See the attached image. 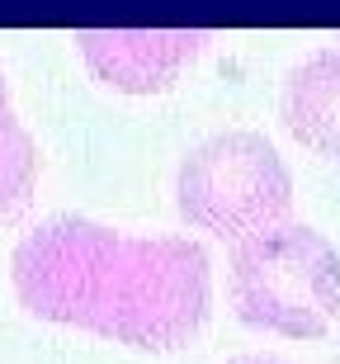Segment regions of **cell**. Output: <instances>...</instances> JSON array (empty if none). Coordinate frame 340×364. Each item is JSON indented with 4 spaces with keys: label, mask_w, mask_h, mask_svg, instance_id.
Segmentation results:
<instances>
[{
    "label": "cell",
    "mask_w": 340,
    "mask_h": 364,
    "mask_svg": "<svg viewBox=\"0 0 340 364\" xmlns=\"http://www.w3.org/2000/svg\"><path fill=\"white\" fill-rule=\"evenodd\" d=\"M231 308L270 336H322L340 317V251L298 223L246 237L231 256Z\"/></svg>",
    "instance_id": "cell-2"
},
{
    "label": "cell",
    "mask_w": 340,
    "mask_h": 364,
    "mask_svg": "<svg viewBox=\"0 0 340 364\" xmlns=\"http://www.w3.org/2000/svg\"><path fill=\"white\" fill-rule=\"evenodd\" d=\"M236 364H274V360H236Z\"/></svg>",
    "instance_id": "cell-7"
},
{
    "label": "cell",
    "mask_w": 340,
    "mask_h": 364,
    "mask_svg": "<svg viewBox=\"0 0 340 364\" xmlns=\"http://www.w3.org/2000/svg\"><path fill=\"white\" fill-rule=\"evenodd\" d=\"M38 189V147L10 105V85L0 76V228L33 203Z\"/></svg>",
    "instance_id": "cell-6"
},
{
    "label": "cell",
    "mask_w": 340,
    "mask_h": 364,
    "mask_svg": "<svg viewBox=\"0 0 340 364\" xmlns=\"http://www.w3.org/2000/svg\"><path fill=\"white\" fill-rule=\"evenodd\" d=\"M208 43H213L208 28H81L76 33L90 76L119 95L170 90L175 76Z\"/></svg>",
    "instance_id": "cell-4"
},
{
    "label": "cell",
    "mask_w": 340,
    "mask_h": 364,
    "mask_svg": "<svg viewBox=\"0 0 340 364\" xmlns=\"http://www.w3.org/2000/svg\"><path fill=\"white\" fill-rule=\"evenodd\" d=\"M14 294L38 322L133 350H180L213 308L208 251L185 237H123L90 218H48L14 246Z\"/></svg>",
    "instance_id": "cell-1"
},
{
    "label": "cell",
    "mask_w": 340,
    "mask_h": 364,
    "mask_svg": "<svg viewBox=\"0 0 340 364\" xmlns=\"http://www.w3.org/2000/svg\"><path fill=\"white\" fill-rule=\"evenodd\" d=\"M175 208L190 228L246 242L288 218L293 180L260 133H218L180 161Z\"/></svg>",
    "instance_id": "cell-3"
},
{
    "label": "cell",
    "mask_w": 340,
    "mask_h": 364,
    "mask_svg": "<svg viewBox=\"0 0 340 364\" xmlns=\"http://www.w3.org/2000/svg\"><path fill=\"white\" fill-rule=\"evenodd\" d=\"M284 128L307 151L340 161V43L312 53L288 71Z\"/></svg>",
    "instance_id": "cell-5"
}]
</instances>
